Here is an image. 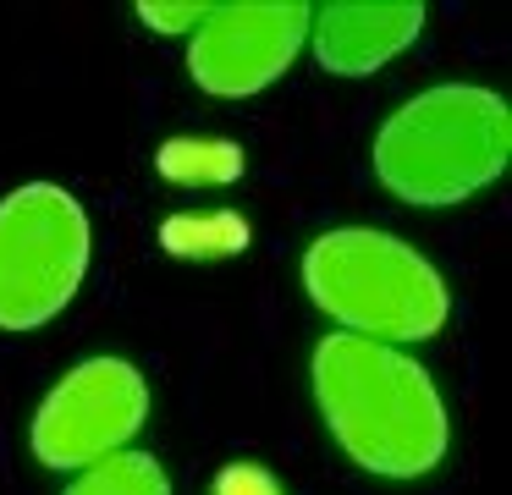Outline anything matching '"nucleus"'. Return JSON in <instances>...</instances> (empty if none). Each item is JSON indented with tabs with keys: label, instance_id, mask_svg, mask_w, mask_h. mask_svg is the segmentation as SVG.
I'll return each mask as SVG.
<instances>
[{
	"label": "nucleus",
	"instance_id": "5",
	"mask_svg": "<svg viewBox=\"0 0 512 495\" xmlns=\"http://www.w3.org/2000/svg\"><path fill=\"white\" fill-rule=\"evenodd\" d=\"M149 418V385L127 358H83L34 413V457L45 468H94L116 457Z\"/></svg>",
	"mask_w": 512,
	"mask_h": 495
},
{
	"label": "nucleus",
	"instance_id": "9",
	"mask_svg": "<svg viewBox=\"0 0 512 495\" xmlns=\"http://www.w3.org/2000/svg\"><path fill=\"white\" fill-rule=\"evenodd\" d=\"M160 176L177 187H221L243 176V143L232 138H166L155 154Z\"/></svg>",
	"mask_w": 512,
	"mask_h": 495
},
{
	"label": "nucleus",
	"instance_id": "8",
	"mask_svg": "<svg viewBox=\"0 0 512 495\" xmlns=\"http://www.w3.org/2000/svg\"><path fill=\"white\" fill-rule=\"evenodd\" d=\"M254 242L248 220L237 209H210V215H166L160 220V248L171 259H232Z\"/></svg>",
	"mask_w": 512,
	"mask_h": 495
},
{
	"label": "nucleus",
	"instance_id": "1",
	"mask_svg": "<svg viewBox=\"0 0 512 495\" xmlns=\"http://www.w3.org/2000/svg\"><path fill=\"white\" fill-rule=\"evenodd\" d=\"M314 402L336 446L380 479H419L446 457V402L424 363L391 341L331 330L314 347Z\"/></svg>",
	"mask_w": 512,
	"mask_h": 495
},
{
	"label": "nucleus",
	"instance_id": "2",
	"mask_svg": "<svg viewBox=\"0 0 512 495\" xmlns=\"http://www.w3.org/2000/svg\"><path fill=\"white\" fill-rule=\"evenodd\" d=\"M512 160V110L474 83H441L375 132V176L402 204H463Z\"/></svg>",
	"mask_w": 512,
	"mask_h": 495
},
{
	"label": "nucleus",
	"instance_id": "6",
	"mask_svg": "<svg viewBox=\"0 0 512 495\" xmlns=\"http://www.w3.org/2000/svg\"><path fill=\"white\" fill-rule=\"evenodd\" d=\"M314 6L303 0H237L215 6L188 44V72L215 99H248L270 88L309 39Z\"/></svg>",
	"mask_w": 512,
	"mask_h": 495
},
{
	"label": "nucleus",
	"instance_id": "12",
	"mask_svg": "<svg viewBox=\"0 0 512 495\" xmlns=\"http://www.w3.org/2000/svg\"><path fill=\"white\" fill-rule=\"evenodd\" d=\"M210 495H287L276 484V473L259 468V462H226L221 473H215Z\"/></svg>",
	"mask_w": 512,
	"mask_h": 495
},
{
	"label": "nucleus",
	"instance_id": "3",
	"mask_svg": "<svg viewBox=\"0 0 512 495\" xmlns=\"http://www.w3.org/2000/svg\"><path fill=\"white\" fill-rule=\"evenodd\" d=\"M303 292L325 319L369 341H424L446 325V281L419 248L375 226H342L309 242Z\"/></svg>",
	"mask_w": 512,
	"mask_h": 495
},
{
	"label": "nucleus",
	"instance_id": "7",
	"mask_svg": "<svg viewBox=\"0 0 512 495\" xmlns=\"http://www.w3.org/2000/svg\"><path fill=\"white\" fill-rule=\"evenodd\" d=\"M424 28L419 0H331L314 6L309 39L325 72L336 77H364L386 66L397 50H408Z\"/></svg>",
	"mask_w": 512,
	"mask_h": 495
},
{
	"label": "nucleus",
	"instance_id": "4",
	"mask_svg": "<svg viewBox=\"0 0 512 495\" xmlns=\"http://www.w3.org/2000/svg\"><path fill=\"white\" fill-rule=\"evenodd\" d=\"M89 275V215L56 182L0 198V330H39Z\"/></svg>",
	"mask_w": 512,
	"mask_h": 495
},
{
	"label": "nucleus",
	"instance_id": "11",
	"mask_svg": "<svg viewBox=\"0 0 512 495\" xmlns=\"http://www.w3.org/2000/svg\"><path fill=\"white\" fill-rule=\"evenodd\" d=\"M215 6H199V0H138V17L155 33H188L210 17Z\"/></svg>",
	"mask_w": 512,
	"mask_h": 495
},
{
	"label": "nucleus",
	"instance_id": "10",
	"mask_svg": "<svg viewBox=\"0 0 512 495\" xmlns=\"http://www.w3.org/2000/svg\"><path fill=\"white\" fill-rule=\"evenodd\" d=\"M67 495H171V479L149 451H116V457L83 468Z\"/></svg>",
	"mask_w": 512,
	"mask_h": 495
}]
</instances>
